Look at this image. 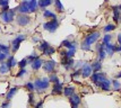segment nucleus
Wrapping results in <instances>:
<instances>
[{
    "label": "nucleus",
    "instance_id": "obj_26",
    "mask_svg": "<svg viewBox=\"0 0 121 108\" xmlns=\"http://www.w3.org/2000/svg\"><path fill=\"white\" fill-rule=\"evenodd\" d=\"M0 52H2L4 54H6L7 56H9V53H10V47L8 45L5 44H0Z\"/></svg>",
    "mask_w": 121,
    "mask_h": 108
},
{
    "label": "nucleus",
    "instance_id": "obj_36",
    "mask_svg": "<svg viewBox=\"0 0 121 108\" xmlns=\"http://www.w3.org/2000/svg\"><path fill=\"white\" fill-rule=\"evenodd\" d=\"M114 29H116V25H113V24H109V25H106L105 27H104V32H105V33L114 31Z\"/></svg>",
    "mask_w": 121,
    "mask_h": 108
},
{
    "label": "nucleus",
    "instance_id": "obj_29",
    "mask_svg": "<svg viewBox=\"0 0 121 108\" xmlns=\"http://www.w3.org/2000/svg\"><path fill=\"white\" fill-rule=\"evenodd\" d=\"M9 72V68L7 67L6 63H1L0 64V74H7Z\"/></svg>",
    "mask_w": 121,
    "mask_h": 108
},
{
    "label": "nucleus",
    "instance_id": "obj_16",
    "mask_svg": "<svg viewBox=\"0 0 121 108\" xmlns=\"http://www.w3.org/2000/svg\"><path fill=\"white\" fill-rule=\"evenodd\" d=\"M97 86H99L102 90H104V91H109V90L111 89V81L110 80H108V79H105L103 82L99 83Z\"/></svg>",
    "mask_w": 121,
    "mask_h": 108
},
{
    "label": "nucleus",
    "instance_id": "obj_19",
    "mask_svg": "<svg viewBox=\"0 0 121 108\" xmlns=\"http://www.w3.org/2000/svg\"><path fill=\"white\" fill-rule=\"evenodd\" d=\"M113 19H114L116 23H119L121 20V15H120L119 7H113Z\"/></svg>",
    "mask_w": 121,
    "mask_h": 108
},
{
    "label": "nucleus",
    "instance_id": "obj_25",
    "mask_svg": "<svg viewBox=\"0 0 121 108\" xmlns=\"http://www.w3.org/2000/svg\"><path fill=\"white\" fill-rule=\"evenodd\" d=\"M92 69H93L94 73H97V72H99L101 69H102V63H101V61L94 62V63L92 64Z\"/></svg>",
    "mask_w": 121,
    "mask_h": 108
},
{
    "label": "nucleus",
    "instance_id": "obj_45",
    "mask_svg": "<svg viewBox=\"0 0 121 108\" xmlns=\"http://www.w3.org/2000/svg\"><path fill=\"white\" fill-rule=\"evenodd\" d=\"M1 108H10V103L9 101H6L1 105Z\"/></svg>",
    "mask_w": 121,
    "mask_h": 108
},
{
    "label": "nucleus",
    "instance_id": "obj_27",
    "mask_svg": "<svg viewBox=\"0 0 121 108\" xmlns=\"http://www.w3.org/2000/svg\"><path fill=\"white\" fill-rule=\"evenodd\" d=\"M51 4H52L51 0H40V1H39V7L42 8V9H45V7L50 6Z\"/></svg>",
    "mask_w": 121,
    "mask_h": 108
},
{
    "label": "nucleus",
    "instance_id": "obj_33",
    "mask_svg": "<svg viewBox=\"0 0 121 108\" xmlns=\"http://www.w3.org/2000/svg\"><path fill=\"white\" fill-rule=\"evenodd\" d=\"M44 53V55H52V54H54L56 53V48L52 46H50V47H48L45 51L43 52Z\"/></svg>",
    "mask_w": 121,
    "mask_h": 108
},
{
    "label": "nucleus",
    "instance_id": "obj_47",
    "mask_svg": "<svg viewBox=\"0 0 121 108\" xmlns=\"http://www.w3.org/2000/svg\"><path fill=\"white\" fill-rule=\"evenodd\" d=\"M118 43L120 44V46H121V34L120 35H118Z\"/></svg>",
    "mask_w": 121,
    "mask_h": 108
},
{
    "label": "nucleus",
    "instance_id": "obj_24",
    "mask_svg": "<svg viewBox=\"0 0 121 108\" xmlns=\"http://www.w3.org/2000/svg\"><path fill=\"white\" fill-rule=\"evenodd\" d=\"M43 16H44L45 18H51V19H57V15H56L54 12H52V11L48 10V9H45V10L43 11Z\"/></svg>",
    "mask_w": 121,
    "mask_h": 108
},
{
    "label": "nucleus",
    "instance_id": "obj_9",
    "mask_svg": "<svg viewBox=\"0 0 121 108\" xmlns=\"http://www.w3.org/2000/svg\"><path fill=\"white\" fill-rule=\"evenodd\" d=\"M16 21L19 26H27L30 23H31V18L27 15H19L16 16Z\"/></svg>",
    "mask_w": 121,
    "mask_h": 108
},
{
    "label": "nucleus",
    "instance_id": "obj_6",
    "mask_svg": "<svg viewBox=\"0 0 121 108\" xmlns=\"http://www.w3.org/2000/svg\"><path fill=\"white\" fill-rule=\"evenodd\" d=\"M16 10H18L21 15H27L30 12V1H22L16 8Z\"/></svg>",
    "mask_w": 121,
    "mask_h": 108
},
{
    "label": "nucleus",
    "instance_id": "obj_41",
    "mask_svg": "<svg viewBox=\"0 0 121 108\" xmlns=\"http://www.w3.org/2000/svg\"><path fill=\"white\" fill-rule=\"evenodd\" d=\"M8 6H9V1H7V0H1L0 1V7L1 8H6Z\"/></svg>",
    "mask_w": 121,
    "mask_h": 108
},
{
    "label": "nucleus",
    "instance_id": "obj_48",
    "mask_svg": "<svg viewBox=\"0 0 121 108\" xmlns=\"http://www.w3.org/2000/svg\"><path fill=\"white\" fill-rule=\"evenodd\" d=\"M32 41H33V42H36V43H37V42L40 41V40H39L37 37H33V38H32Z\"/></svg>",
    "mask_w": 121,
    "mask_h": 108
},
{
    "label": "nucleus",
    "instance_id": "obj_51",
    "mask_svg": "<svg viewBox=\"0 0 121 108\" xmlns=\"http://www.w3.org/2000/svg\"><path fill=\"white\" fill-rule=\"evenodd\" d=\"M119 10H120V11H121V5H120V6H119Z\"/></svg>",
    "mask_w": 121,
    "mask_h": 108
},
{
    "label": "nucleus",
    "instance_id": "obj_31",
    "mask_svg": "<svg viewBox=\"0 0 121 108\" xmlns=\"http://www.w3.org/2000/svg\"><path fill=\"white\" fill-rule=\"evenodd\" d=\"M49 81H50V82H53L54 84L60 82V81H59L58 76H57L56 73H51V74H50V77H49Z\"/></svg>",
    "mask_w": 121,
    "mask_h": 108
},
{
    "label": "nucleus",
    "instance_id": "obj_11",
    "mask_svg": "<svg viewBox=\"0 0 121 108\" xmlns=\"http://www.w3.org/2000/svg\"><path fill=\"white\" fill-rule=\"evenodd\" d=\"M96 50H97V56H99V61H102L105 59L106 52H105V45L102 43V44H99L96 46Z\"/></svg>",
    "mask_w": 121,
    "mask_h": 108
},
{
    "label": "nucleus",
    "instance_id": "obj_35",
    "mask_svg": "<svg viewBox=\"0 0 121 108\" xmlns=\"http://www.w3.org/2000/svg\"><path fill=\"white\" fill-rule=\"evenodd\" d=\"M27 63H28V61H27V59H23L22 61L18 62V67L21 68V69H25V67L27 65Z\"/></svg>",
    "mask_w": 121,
    "mask_h": 108
},
{
    "label": "nucleus",
    "instance_id": "obj_7",
    "mask_svg": "<svg viewBox=\"0 0 121 108\" xmlns=\"http://www.w3.org/2000/svg\"><path fill=\"white\" fill-rule=\"evenodd\" d=\"M91 79H92V81L97 86L99 83L103 82V81L105 80L106 76H105V73H103V72H97V73H93L92 77H91Z\"/></svg>",
    "mask_w": 121,
    "mask_h": 108
},
{
    "label": "nucleus",
    "instance_id": "obj_13",
    "mask_svg": "<svg viewBox=\"0 0 121 108\" xmlns=\"http://www.w3.org/2000/svg\"><path fill=\"white\" fill-rule=\"evenodd\" d=\"M70 100V104H71V108H77L80 104V97L78 95H73L71 97L69 98Z\"/></svg>",
    "mask_w": 121,
    "mask_h": 108
},
{
    "label": "nucleus",
    "instance_id": "obj_50",
    "mask_svg": "<svg viewBox=\"0 0 121 108\" xmlns=\"http://www.w3.org/2000/svg\"><path fill=\"white\" fill-rule=\"evenodd\" d=\"M117 78H121V72H120V73H118V74H117Z\"/></svg>",
    "mask_w": 121,
    "mask_h": 108
},
{
    "label": "nucleus",
    "instance_id": "obj_1",
    "mask_svg": "<svg viewBox=\"0 0 121 108\" xmlns=\"http://www.w3.org/2000/svg\"><path fill=\"white\" fill-rule=\"evenodd\" d=\"M100 38V33L99 32H93L85 37V40L82 43V50L84 51H90L91 50V45L94 44L95 42Z\"/></svg>",
    "mask_w": 121,
    "mask_h": 108
},
{
    "label": "nucleus",
    "instance_id": "obj_4",
    "mask_svg": "<svg viewBox=\"0 0 121 108\" xmlns=\"http://www.w3.org/2000/svg\"><path fill=\"white\" fill-rule=\"evenodd\" d=\"M59 27V21L58 19H51L50 21H47L43 24V28L45 31L50 32V33H54V32L58 29Z\"/></svg>",
    "mask_w": 121,
    "mask_h": 108
},
{
    "label": "nucleus",
    "instance_id": "obj_10",
    "mask_svg": "<svg viewBox=\"0 0 121 108\" xmlns=\"http://www.w3.org/2000/svg\"><path fill=\"white\" fill-rule=\"evenodd\" d=\"M80 71H82V76H83V78L92 77V74H93L92 65H91V64H87V63H85L84 65H83V68L80 69Z\"/></svg>",
    "mask_w": 121,
    "mask_h": 108
},
{
    "label": "nucleus",
    "instance_id": "obj_30",
    "mask_svg": "<svg viewBox=\"0 0 121 108\" xmlns=\"http://www.w3.org/2000/svg\"><path fill=\"white\" fill-rule=\"evenodd\" d=\"M48 47H50V44H49L48 42H45V41H42L41 43H40V45H39V50H40V51H42V52H44Z\"/></svg>",
    "mask_w": 121,
    "mask_h": 108
},
{
    "label": "nucleus",
    "instance_id": "obj_46",
    "mask_svg": "<svg viewBox=\"0 0 121 108\" xmlns=\"http://www.w3.org/2000/svg\"><path fill=\"white\" fill-rule=\"evenodd\" d=\"M43 105V101H40V103H37L36 105H35V108H41Z\"/></svg>",
    "mask_w": 121,
    "mask_h": 108
},
{
    "label": "nucleus",
    "instance_id": "obj_44",
    "mask_svg": "<svg viewBox=\"0 0 121 108\" xmlns=\"http://www.w3.org/2000/svg\"><path fill=\"white\" fill-rule=\"evenodd\" d=\"M82 74V71L80 70H77V71H75L73 74H71V77L73 78H76V77H78V76H80Z\"/></svg>",
    "mask_w": 121,
    "mask_h": 108
},
{
    "label": "nucleus",
    "instance_id": "obj_42",
    "mask_svg": "<svg viewBox=\"0 0 121 108\" xmlns=\"http://www.w3.org/2000/svg\"><path fill=\"white\" fill-rule=\"evenodd\" d=\"M6 59H8V56H7L6 54H4L2 52H0V62H1V63H4V61H5Z\"/></svg>",
    "mask_w": 121,
    "mask_h": 108
},
{
    "label": "nucleus",
    "instance_id": "obj_20",
    "mask_svg": "<svg viewBox=\"0 0 121 108\" xmlns=\"http://www.w3.org/2000/svg\"><path fill=\"white\" fill-rule=\"evenodd\" d=\"M117 50V46L116 45H113V44H106L105 45V52L106 54H109V55H113V53L116 52Z\"/></svg>",
    "mask_w": 121,
    "mask_h": 108
},
{
    "label": "nucleus",
    "instance_id": "obj_21",
    "mask_svg": "<svg viewBox=\"0 0 121 108\" xmlns=\"http://www.w3.org/2000/svg\"><path fill=\"white\" fill-rule=\"evenodd\" d=\"M63 95L66 96V97H71L73 95H75V88L74 87H67L63 89Z\"/></svg>",
    "mask_w": 121,
    "mask_h": 108
},
{
    "label": "nucleus",
    "instance_id": "obj_8",
    "mask_svg": "<svg viewBox=\"0 0 121 108\" xmlns=\"http://www.w3.org/2000/svg\"><path fill=\"white\" fill-rule=\"evenodd\" d=\"M56 61H53V60H50V61H45L43 63V70L44 72H48V73H53L54 72V69H56Z\"/></svg>",
    "mask_w": 121,
    "mask_h": 108
},
{
    "label": "nucleus",
    "instance_id": "obj_14",
    "mask_svg": "<svg viewBox=\"0 0 121 108\" xmlns=\"http://www.w3.org/2000/svg\"><path fill=\"white\" fill-rule=\"evenodd\" d=\"M61 46L67 47L68 50H76V43L75 42H70L68 40H65L61 42Z\"/></svg>",
    "mask_w": 121,
    "mask_h": 108
},
{
    "label": "nucleus",
    "instance_id": "obj_18",
    "mask_svg": "<svg viewBox=\"0 0 121 108\" xmlns=\"http://www.w3.org/2000/svg\"><path fill=\"white\" fill-rule=\"evenodd\" d=\"M6 64H7V67L9 68V70H10L11 68L16 67V65L18 64V62L16 61V59L14 56H8V59H7V62H6Z\"/></svg>",
    "mask_w": 121,
    "mask_h": 108
},
{
    "label": "nucleus",
    "instance_id": "obj_28",
    "mask_svg": "<svg viewBox=\"0 0 121 108\" xmlns=\"http://www.w3.org/2000/svg\"><path fill=\"white\" fill-rule=\"evenodd\" d=\"M26 59H27V61H28V63H31V64H32V63L35 61V60H37V59H39V54H37V53H35V52H33L31 55H28Z\"/></svg>",
    "mask_w": 121,
    "mask_h": 108
},
{
    "label": "nucleus",
    "instance_id": "obj_23",
    "mask_svg": "<svg viewBox=\"0 0 121 108\" xmlns=\"http://www.w3.org/2000/svg\"><path fill=\"white\" fill-rule=\"evenodd\" d=\"M16 92H17V88H16V87L11 88L10 90H9V91L7 92V95H6V99H7V101H9L11 98L15 96V93H16Z\"/></svg>",
    "mask_w": 121,
    "mask_h": 108
},
{
    "label": "nucleus",
    "instance_id": "obj_37",
    "mask_svg": "<svg viewBox=\"0 0 121 108\" xmlns=\"http://www.w3.org/2000/svg\"><path fill=\"white\" fill-rule=\"evenodd\" d=\"M75 52H76V50H68V51H66V56L65 57L73 59V56L75 55Z\"/></svg>",
    "mask_w": 121,
    "mask_h": 108
},
{
    "label": "nucleus",
    "instance_id": "obj_49",
    "mask_svg": "<svg viewBox=\"0 0 121 108\" xmlns=\"http://www.w3.org/2000/svg\"><path fill=\"white\" fill-rule=\"evenodd\" d=\"M116 52H121V46H117Z\"/></svg>",
    "mask_w": 121,
    "mask_h": 108
},
{
    "label": "nucleus",
    "instance_id": "obj_12",
    "mask_svg": "<svg viewBox=\"0 0 121 108\" xmlns=\"http://www.w3.org/2000/svg\"><path fill=\"white\" fill-rule=\"evenodd\" d=\"M61 64H62V65L66 68L67 70H69V69H71V68L75 65V61L73 60V59L63 57V59H62V62H61Z\"/></svg>",
    "mask_w": 121,
    "mask_h": 108
},
{
    "label": "nucleus",
    "instance_id": "obj_3",
    "mask_svg": "<svg viewBox=\"0 0 121 108\" xmlns=\"http://www.w3.org/2000/svg\"><path fill=\"white\" fill-rule=\"evenodd\" d=\"M34 87L39 92H42L45 89L50 87V81H49V78H43V79H36L34 81Z\"/></svg>",
    "mask_w": 121,
    "mask_h": 108
},
{
    "label": "nucleus",
    "instance_id": "obj_52",
    "mask_svg": "<svg viewBox=\"0 0 121 108\" xmlns=\"http://www.w3.org/2000/svg\"><path fill=\"white\" fill-rule=\"evenodd\" d=\"M0 108H1V107H0Z\"/></svg>",
    "mask_w": 121,
    "mask_h": 108
},
{
    "label": "nucleus",
    "instance_id": "obj_2",
    "mask_svg": "<svg viewBox=\"0 0 121 108\" xmlns=\"http://www.w3.org/2000/svg\"><path fill=\"white\" fill-rule=\"evenodd\" d=\"M0 19L6 24L11 23L14 19H16V8L15 9H9L7 11H1L0 12Z\"/></svg>",
    "mask_w": 121,
    "mask_h": 108
},
{
    "label": "nucleus",
    "instance_id": "obj_15",
    "mask_svg": "<svg viewBox=\"0 0 121 108\" xmlns=\"http://www.w3.org/2000/svg\"><path fill=\"white\" fill-rule=\"evenodd\" d=\"M43 63H44V61H43L41 57H39L37 60H35V61H34L31 64V65H32V69H33L34 71H37V70H39V69H40L41 67H43Z\"/></svg>",
    "mask_w": 121,
    "mask_h": 108
},
{
    "label": "nucleus",
    "instance_id": "obj_32",
    "mask_svg": "<svg viewBox=\"0 0 121 108\" xmlns=\"http://www.w3.org/2000/svg\"><path fill=\"white\" fill-rule=\"evenodd\" d=\"M54 6H56V9H57V11H59V12H61V11L65 10V8H63V5L59 1V0H57V1H54Z\"/></svg>",
    "mask_w": 121,
    "mask_h": 108
},
{
    "label": "nucleus",
    "instance_id": "obj_22",
    "mask_svg": "<svg viewBox=\"0 0 121 108\" xmlns=\"http://www.w3.org/2000/svg\"><path fill=\"white\" fill-rule=\"evenodd\" d=\"M39 8V1L36 0H32L30 1V12H35Z\"/></svg>",
    "mask_w": 121,
    "mask_h": 108
},
{
    "label": "nucleus",
    "instance_id": "obj_38",
    "mask_svg": "<svg viewBox=\"0 0 121 108\" xmlns=\"http://www.w3.org/2000/svg\"><path fill=\"white\" fill-rule=\"evenodd\" d=\"M25 87H26V89L30 91V92H32V91H34V90H35L34 83H32V82H27L26 84H25Z\"/></svg>",
    "mask_w": 121,
    "mask_h": 108
},
{
    "label": "nucleus",
    "instance_id": "obj_39",
    "mask_svg": "<svg viewBox=\"0 0 121 108\" xmlns=\"http://www.w3.org/2000/svg\"><path fill=\"white\" fill-rule=\"evenodd\" d=\"M112 84H113V89H114V90H120L121 84L118 80H113V81H112Z\"/></svg>",
    "mask_w": 121,
    "mask_h": 108
},
{
    "label": "nucleus",
    "instance_id": "obj_5",
    "mask_svg": "<svg viewBox=\"0 0 121 108\" xmlns=\"http://www.w3.org/2000/svg\"><path fill=\"white\" fill-rule=\"evenodd\" d=\"M24 40H25V35H18L16 38H14L13 42H11V51L14 52V53L18 51V48L21 46V43Z\"/></svg>",
    "mask_w": 121,
    "mask_h": 108
},
{
    "label": "nucleus",
    "instance_id": "obj_34",
    "mask_svg": "<svg viewBox=\"0 0 121 108\" xmlns=\"http://www.w3.org/2000/svg\"><path fill=\"white\" fill-rule=\"evenodd\" d=\"M111 40H112V36H111L110 34H106V35L103 37V44H104V45H106V44H110Z\"/></svg>",
    "mask_w": 121,
    "mask_h": 108
},
{
    "label": "nucleus",
    "instance_id": "obj_17",
    "mask_svg": "<svg viewBox=\"0 0 121 108\" xmlns=\"http://www.w3.org/2000/svg\"><path fill=\"white\" fill-rule=\"evenodd\" d=\"M62 91H63V86H62V83L61 82L53 84V89H52L53 95H59V93H61Z\"/></svg>",
    "mask_w": 121,
    "mask_h": 108
},
{
    "label": "nucleus",
    "instance_id": "obj_40",
    "mask_svg": "<svg viewBox=\"0 0 121 108\" xmlns=\"http://www.w3.org/2000/svg\"><path fill=\"white\" fill-rule=\"evenodd\" d=\"M27 73V71L25 70V69H21L19 71H18V73H17V78H22V77H24L25 74Z\"/></svg>",
    "mask_w": 121,
    "mask_h": 108
},
{
    "label": "nucleus",
    "instance_id": "obj_43",
    "mask_svg": "<svg viewBox=\"0 0 121 108\" xmlns=\"http://www.w3.org/2000/svg\"><path fill=\"white\" fill-rule=\"evenodd\" d=\"M28 103L31 104V105H32L33 103H34V95H33L32 92L30 93V95H28Z\"/></svg>",
    "mask_w": 121,
    "mask_h": 108
}]
</instances>
